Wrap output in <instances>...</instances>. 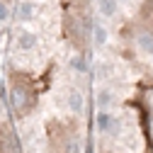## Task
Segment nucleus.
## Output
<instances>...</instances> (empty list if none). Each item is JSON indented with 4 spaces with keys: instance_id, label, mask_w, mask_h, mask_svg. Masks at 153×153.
Returning a JSON list of instances; mask_svg holds the SVG:
<instances>
[{
    "instance_id": "f257e3e1",
    "label": "nucleus",
    "mask_w": 153,
    "mask_h": 153,
    "mask_svg": "<svg viewBox=\"0 0 153 153\" xmlns=\"http://www.w3.org/2000/svg\"><path fill=\"white\" fill-rule=\"evenodd\" d=\"M49 139H51L56 153H78V141L71 139V131L59 122L49 124Z\"/></svg>"
},
{
    "instance_id": "f03ea898",
    "label": "nucleus",
    "mask_w": 153,
    "mask_h": 153,
    "mask_svg": "<svg viewBox=\"0 0 153 153\" xmlns=\"http://www.w3.org/2000/svg\"><path fill=\"white\" fill-rule=\"evenodd\" d=\"M34 105V97L29 88H22V85H15L12 88V107L17 109V114H27Z\"/></svg>"
},
{
    "instance_id": "7ed1b4c3",
    "label": "nucleus",
    "mask_w": 153,
    "mask_h": 153,
    "mask_svg": "<svg viewBox=\"0 0 153 153\" xmlns=\"http://www.w3.org/2000/svg\"><path fill=\"white\" fill-rule=\"evenodd\" d=\"M95 124H97L100 131H114V126H117V119H114L107 109H100L97 117H95Z\"/></svg>"
},
{
    "instance_id": "20e7f679",
    "label": "nucleus",
    "mask_w": 153,
    "mask_h": 153,
    "mask_svg": "<svg viewBox=\"0 0 153 153\" xmlns=\"http://www.w3.org/2000/svg\"><path fill=\"white\" fill-rule=\"evenodd\" d=\"M136 42H139V49H141V51L153 53V32H151V29H143V32L136 36Z\"/></svg>"
},
{
    "instance_id": "39448f33",
    "label": "nucleus",
    "mask_w": 153,
    "mask_h": 153,
    "mask_svg": "<svg viewBox=\"0 0 153 153\" xmlns=\"http://www.w3.org/2000/svg\"><path fill=\"white\" fill-rule=\"evenodd\" d=\"M17 46H20L22 51H29L36 46V34L32 32H20V36H17Z\"/></svg>"
},
{
    "instance_id": "423d86ee",
    "label": "nucleus",
    "mask_w": 153,
    "mask_h": 153,
    "mask_svg": "<svg viewBox=\"0 0 153 153\" xmlns=\"http://www.w3.org/2000/svg\"><path fill=\"white\" fill-rule=\"evenodd\" d=\"M68 107L73 112H83V95L78 90H71L68 92Z\"/></svg>"
},
{
    "instance_id": "0eeeda50",
    "label": "nucleus",
    "mask_w": 153,
    "mask_h": 153,
    "mask_svg": "<svg viewBox=\"0 0 153 153\" xmlns=\"http://www.w3.org/2000/svg\"><path fill=\"white\" fill-rule=\"evenodd\" d=\"M97 7H100L102 15L112 17L114 12H117V0H97Z\"/></svg>"
},
{
    "instance_id": "6e6552de",
    "label": "nucleus",
    "mask_w": 153,
    "mask_h": 153,
    "mask_svg": "<svg viewBox=\"0 0 153 153\" xmlns=\"http://www.w3.org/2000/svg\"><path fill=\"white\" fill-rule=\"evenodd\" d=\"M112 102V92L109 90H100V95H97V105L100 107H107Z\"/></svg>"
},
{
    "instance_id": "1a4fd4ad",
    "label": "nucleus",
    "mask_w": 153,
    "mask_h": 153,
    "mask_svg": "<svg viewBox=\"0 0 153 153\" xmlns=\"http://www.w3.org/2000/svg\"><path fill=\"white\" fill-rule=\"evenodd\" d=\"M105 42H107V32H105V27H95V44L102 46Z\"/></svg>"
},
{
    "instance_id": "9d476101",
    "label": "nucleus",
    "mask_w": 153,
    "mask_h": 153,
    "mask_svg": "<svg viewBox=\"0 0 153 153\" xmlns=\"http://www.w3.org/2000/svg\"><path fill=\"white\" fill-rule=\"evenodd\" d=\"M32 3H22L20 5V20H29V17H32Z\"/></svg>"
},
{
    "instance_id": "9b49d317",
    "label": "nucleus",
    "mask_w": 153,
    "mask_h": 153,
    "mask_svg": "<svg viewBox=\"0 0 153 153\" xmlns=\"http://www.w3.org/2000/svg\"><path fill=\"white\" fill-rule=\"evenodd\" d=\"M7 17H10V10H7V5L3 3V0H0V22H5Z\"/></svg>"
},
{
    "instance_id": "f8f14e48",
    "label": "nucleus",
    "mask_w": 153,
    "mask_h": 153,
    "mask_svg": "<svg viewBox=\"0 0 153 153\" xmlns=\"http://www.w3.org/2000/svg\"><path fill=\"white\" fill-rule=\"evenodd\" d=\"M71 66H75L78 71H83V59H73V61H71Z\"/></svg>"
}]
</instances>
